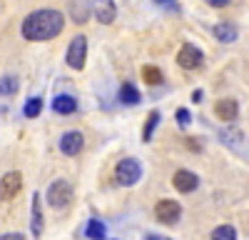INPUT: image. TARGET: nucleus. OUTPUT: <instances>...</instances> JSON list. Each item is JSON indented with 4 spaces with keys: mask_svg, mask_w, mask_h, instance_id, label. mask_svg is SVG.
Listing matches in <instances>:
<instances>
[{
    "mask_svg": "<svg viewBox=\"0 0 249 240\" xmlns=\"http://www.w3.org/2000/svg\"><path fill=\"white\" fill-rule=\"evenodd\" d=\"M65 28V15L60 10L45 8V10H35L30 13L23 25H20V33H23L25 40H33V43H40V40H53L62 33Z\"/></svg>",
    "mask_w": 249,
    "mask_h": 240,
    "instance_id": "obj_1",
    "label": "nucleus"
},
{
    "mask_svg": "<svg viewBox=\"0 0 249 240\" xmlns=\"http://www.w3.org/2000/svg\"><path fill=\"white\" fill-rule=\"evenodd\" d=\"M115 178H117L120 185L130 188V185H135L137 180L142 178V165L137 163L135 158H122L117 163V168H115Z\"/></svg>",
    "mask_w": 249,
    "mask_h": 240,
    "instance_id": "obj_2",
    "label": "nucleus"
},
{
    "mask_svg": "<svg viewBox=\"0 0 249 240\" xmlns=\"http://www.w3.org/2000/svg\"><path fill=\"white\" fill-rule=\"evenodd\" d=\"M65 60L72 70H82L85 68V60H88V38L85 35H75L72 43L68 45Z\"/></svg>",
    "mask_w": 249,
    "mask_h": 240,
    "instance_id": "obj_3",
    "label": "nucleus"
},
{
    "mask_svg": "<svg viewBox=\"0 0 249 240\" xmlns=\"http://www.w3.org/2000/svg\"><path fill=\"white\" fill-rule=\"evenodd\" d=\"M45 198H48V203L53 208H57V210L68 208L70 200H72V188H70V183H65V180H55V183L48 188Z\"/></svg>",
    "mask_w": 249,
    "mask_h": 240,
    "instance_id": "obj_4",
    "label": "nucleus"
},
{
    "mask_svg": "<svg viewBox=\"0 0 249 240\" xmlns=\"http://www.w3.org/2000/svg\"><path fill=\"white\" fill-rule=\"evenodd\" d=\"M177 63H179V68H184V70H197V68L204 63V53H202L197 45H192V43H184V45L179 48V53H177Z\"/></svg>",
    "mask_w": 249,
    "mask_h": 240,
    "instance_id": "obj_5",
    "label": "nucleus"
},
{
    "mask_svg": "<svg viewBox=\"0 0 249 240\" xmlns=\"http://www.w3.org/2000/svg\"><path fill=\"white\" fill-rule=\"evenodd\" d=\"M155 215H157L160 223H164V225H175V223H179L182 205L175 203V200H160V203L155 205Z\"/></svg>",
    "mask_w": 249,
    "mask_h": 240,
    "instance_id": "obj_6",
    "label": "nucleus"
},
{
    "mask_svg": "<svg viewBox=\"0 0 249 240\" xmlns=\"http://www.w3.org/2000/svg\"><path fill=\"white\" fill-rule=\"evenodd\" d=\"M222 143L227 148H232L237 155H247V135L239 128H227L222 130Z\"/></svg>",
    "mask_w": 249,
    "mask_h": 240,
    "instance_id": "obj_7",
    "label": "nucleus"
},
{
    "mask_svg": "<svg viewBox=\"0 0 249 240\" xmlns=\"http://www.w3.org/2000/svg\"><path fill=\"white\" fill-rule=\"evenodd\" d=\"M20 185H23V175H20L18 170L13 173H5L3 178H0V200H10L18 195Z\"/></svg>",
    "mask_w": 249,
    "mask_h": 240,
    "instance_id": "obj_8",
    "label": "nucleus"
},
{
    "mask_svg": "<svg viewBox=\"0 0 249 240\" xmlns=\"http://www.w3.org/2000/svg\"><path fill=\"white\" fill-rule=\"evenodd\" d=\"M172 185L177 193H195L199 188V178L192 173V170H177L175 173V180H172Z\"/></svg>",
    "mask_w": 249,
    "mask_h": 240,
    "instance_id": "obj_9",
    "label": "nucleus"
},
{
    "mask_svg": "<svg viewBox=\"0 0 249 240\" xmlns=\"http://www.w3.org/2000/svg\"><path fill=\"white\" fill-rule=\"evenodd\" d=\"M82 145H85V138H82V133H77V130H68L60 138V150L65 155H77L82 150Z\"/></svg>",
    "mask_w": 249,
    "mask_h": 240,
    "instance_id": "obj_10",
    "label": "nucleus"
},
{
    "mask_svg": "<svg viewBox=\"0 0 249 240\" xmlns=\"http://www.w3.org/2000/svg\"><path fill=\"white\" fill-rule=\"evenodd\" d=\"M92 10H95V15H97V20H100L102 25H110L112 20H115V15H117L112 0H95Z\"/></svg>",
    "mask_w": 249,
    "mask_h": 240,
    "instance_id": "obj_11",
    "label": "nucleus"
},
{
    "mask_svg": "<svg viewBox=\"0 0 249 240\" xmlns=\"http://www.w3.org/2000/svg\"><path fill=\"white\" fill-rule=\"evenodd\" d=\"M214 113H217V118L232 123V120H237V115H239V105H237V100L227 98V100H219V103L214 105Z\"/></svg>",
    "mask_w": 249,
    "mask_h": 240,
    "instance_id": "obj_12",
    "label": "nucleus"
},
{
    "mask_svg": "<svg viewBox=\"0 0 249 240\" xmlns=\"http://www.w3.org/2000/svg\"><path fill=\"white\" fill-rule=\"evenodd\" d=\"M92 13V0H70V15L75 23H85Z\"/></svg>",
    "mask_w": 249,
    "mask_h": 240,
    "instance_id": "obj_13",
    "label": "nucleus"
},
{
    "mask_svg": "<svg viewBox=\"0 0 249 240\" xmlns=\"http://www.w3.org/2000/svg\"><path fill=\"white\" fill-rule=\"evenodd\" d=\"M53 110L57 115H72L77 110V100L72 95H55L53 100Z\"/></svg>",
    "mask_w": 249,
    "mask_h": 240,
    "instance_id": "obj_14",
    "label": "nucleus"
},
{
    "mask_svg": "<svg viewBox=\"0 0 249 240\" xmlns=\"http://www.w3.org/2000/svg\"><path fill=\"white\" fill-rule=\"evenodd\" d=\"M212 33H214V38L219 40V43H234L237 35H239V30H237L234 23H217Z\"/></svg>",
    "mask_w": 249,
    "mask_h": 240,
    "instance_id": "obj_15",
    "label": "nucleus"
},
{
    "mask_svg": "<svg viewBox=\"0 0 249 240\" xmlns=\"http://www.w3.org/2000/svg\"><path fill=\"white\" fill-rule=\"evenodd\" d=\"M142 100V95H140V90L132 85V83H124L122 88H120V103L122 105H137Z\"/></svg>",
    "mask_w": 249,
    "mask_h": 240,
    "instance_id": "obj_16",
    "label": "nucleus"
},
{
    "mask_svg": "<svg viewBox=\"0 0 249 240\" xmlns=\"http://www.w3.org/2000/svg\"><path fill=\"white\" fill-rule=\"evenodd\" d=\"M18 88H20L18 75H3V78H0V95H3V98L15 95V93H18Z\"/></svg>",
    "mask_w": 249,
    "mask_h": 240,
    "instance_id": "obj_17",
    "label": "nucleus"
},
{
    "mask_svg": "<svg viewBox=\"0 0 249 240\" xmlns=\"http://www.w3.org/2000/svg\"><path fill=\"white\" fill-rule=\"evenodd\" d=\"M105 233H107L105 223H102V220H97V218H92L90 223H88V228H85V235H88L90 240H105Z\"/></svg>",
    "mask_w": 249,
    "mask_h": 240,
    "instance_id": "obj_18",
    "label": "nucleus"
},
{
    "mask_svg": "<svg viewBox=\"0 0 249 240\" xmlns=\"http://www.w3.org/2000/svg\"><path fill=\"white\" fill-rule=\"evenodd\" d=\"M43 233V210H40V195H33V235L37 238Z\"/></svg>",
    "mask_w": 249,
    "mask_h": 240,
    "instance_id": "obj_19",
    "label": "nucleus"
},
{
    "mask_svg": "<svg viewBox=\"0 0 249 240\" xmlns=\"http://www.w3.org/2000/svg\"><path fill=\"white\" fill-rule=\"evenodd\" d=\"M160 125V113L157 110H152L150 115H147V123H144V130H142V140L144 143H150L152 140V135H155V128Z\"/></svg>",
    "mask_w": 249,
    "mask_h": 240,
    "instance_id": "obj_20",
    "label": "nucleus"
},
{
    "mask_svg": "<svg viewBox=\"0 0 249 240\" xmlns=\"http://www.w3.org/2000/svg\"><path fill=\"white\" fill-rule=\"evenodd\" d=\"M142 78H144V83H150V85H160L162 80H164V75H162L160 68H155V65H144V68H142Z\"/></svg>",
    "mask_w": 249,
    "mask_h": 240,
    "instance_id": "obj_21",
    "label": "nucleus"
},
{
    "mask_svg": "<svg viewBox=\"0 0 249 240\" xmlns=\"http://www.w3.org/2000/svg\"><path fill=\"white\" fill-rule=\"evenodd\" d=\"M40 110H43V98L33 95L30 100H25V108H23L25 118H37V115H40Z\"/></svg>",
    "mask_w": 249,
    "mask_h": 240,
    "instance_id": "obj_22",
    "label": "nucleus"
},
{
    "mask_svg": "<svg viewBox=\"0 0 249 240\" xmlns=\"http://www.w3.org/2000/svg\"><path fill=\"white\" fill-rule=\"evenodd\" d=\"M212 240H237V230L232 225H219L212 230Z\"/></svg>",
    "mask_w": 249,
    "mask_h": 240,
    "instance_id": "obj_23",
    "label": "nucleus"
},
{
    "mask_svg": "<svg viewBox=\"0 0 249 240\" xmlns=\"http://www.w3.org/2000/svg\"><path fill=\"white\" fill-rule=\"evenodd\" d=\"M175 118H177V125H179V128H187V125L192 123V113L184 110V108H179V110L175 113Z\"/></svg>",
    "mask_w": 249,
    "mask_h": 240,
    "instance_id": "obj_24",
    "label": "nucleus"
},
{
    "mask_svg": "<svg viewBox=\"0 0 249 240\" xmlns=\"http://www.w3.org/2000/svg\"><path fill=\"white\" fill-rule=\"evenodd\" d=\"M157 5H162V8H170V10H177V0H155Z\"/></svg>",
    "mask_w": 249,
    "mask_h": 240,
    "instance_id": "obj_25",
    "label": "nucleus"
},
{
    "mask_svg": "<svg viewBox=\"0 0 249 240\" xmlns=\"http://www.w3.org/2000/svg\"><path fill=\"white\" fill-rule=\"evenodd\" d=\"M0 240H25L23 233H5V235H0Z\"/></svg>",
    "mask_w": 249,
    "mask_h": 240,
    "instance_id": "obj_26",
    "label": "nucleus"
},
{
    "mask_svg": "<svg viewBox=\"0 0 249 240\" xmlns=\"http://www.w3.org/2000/svg\"><path fill=\"white\" fill-rule=\"evenodd\" d=\"M207 3H210L212 8H224V5H230L232 0H207Z\"/></svg>",
    "mask_w": 249,
    "mask_h": 240,
    "instance_id": "obj_27",
    "label": "nucleus"
},
{
    "mask_svg": "<svg viewBox=\"0 0 249 240\" xmlns=\"http://www.w3.org/2000/svg\"><path fill=\"white\" fill-rule=\"evenodd\" d=\"M192 100H195V103H199V100H202V90H195L192 93Z\"/></svg>",
    "mask_w": 249,
    "mask_h": 240,
    "instance_id": "obj_28",
    "label": "nucleus"
},
{
    "mask_svg": "<svg viewBox=\"0 0 249 240\" xmlns=\"http://www.w3.org/2000/svg\"><path fill=\"white\" fill-rule=\"evenodd\" d=\"M144 240H164V238H160V235H147Z\"/></svg>",
    "mask_w": 249,
    "mask_h": 240,
    "instance_id": "obj_29",
    "label": "nucleus"
}]
</instances>
